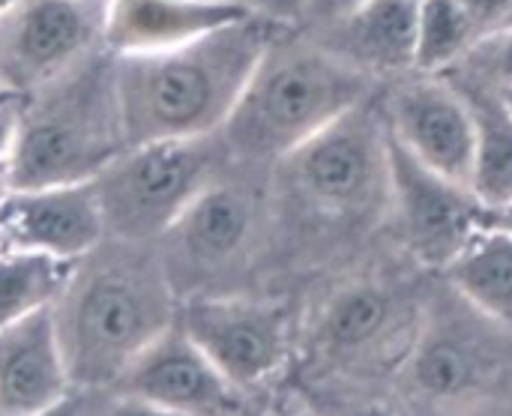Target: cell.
Listing matches in <instances>:
<instances>
[{
	"instance_id": "1",
	"label": "cell",
	"mask_w": 512,
	"mask_h": 416,
	"mask_svg": "<svg viewBox=\"0 0 512 416\" xmlns=\"http://www.w3.org/2000/svg\"><path fill=\"white\" fill-rule=\"evenodd\" d=\"M285 27L294 24L246 12L186 45L114 57L126 147L219 135L261 54Z\"/></svg>"
},
{
	"instance_id": "2",
	"label": "cell",
	"mask_w": 512,
	"mask_h": 416,
	"mask_svg": "<svg viewBox=\"0 0 512 416\" xmlns=\"http://www.w3.org/2000/svg\"><path fill=\"white\" fill-rule=\"evenodd\" d=\"M54 324L69 381L108 384L174 321V285L147 243L105 237L78 258L60 297Z\"/></svg>"
},
{
	"instance_id": "3",
	"label": "cell",
	"mask_w": 512,
	"mask_h": 416,
	"mask_svg": "<svg viewBox=\"0 0 512 416\" xmlns=\"http://www.w3.org/2000/svg\"><path fill=\"white\" fill-rule=\"evenodd\" d=\"M378 87V78L309 30L285 27L261 54L219 138L237 162L285 159Z\"/></svg>"
},
{
	"instance_id": "4",
	"label": "cell",
	"mask_w": 512,
	"mask_h": 416,
	"mask_svg": "<svg viewBox=\"0 0 512 416\" xmlns=\"http://www.w3.org/2000/svg\"><path fill=\"white\" fill-rule=\"evenodd\" d=\"M123 150L117 60L99 48L60 78L21 96L9 189L87 183Z\"/></svg>"
},
{
	"instance_id": "5",
	"label": "cell",
	"mask_w": 512,
	"mask_h": 416,
	"mask_svg": "<svg viewBox=\"0 0 512 416\" xmlns=\"http://www.w3.org/2000/svg\"><path fill=\"white\" fill-rule=\"evenodd\" d=\"M228 159L219 135L126 147L93 177L105 237L156 243Z\"/></svg>"
},
{
	"instance_id": "6",
	"label": "cell",
	"mask_w": 512,
	"mask_h": 416,
	"mask_svg": "<svg viewBox=\"0 0 512 416\" xmlns=\"http://www.w3.org/2000/svg\"><path fill=\"white\" fill-rule=\"evenodd\" d=\"M105 0H18L0 18L3 90L27 96L102 48Z\"/></svg>"
},
{
	"instance_id": "7",
	"label": "cell",
	"mask_w": 512,
	"mask_h": 416,
	"mask_svg": "<svg viewBox=\"0 0 512 416\" xmlns=\"http://www.w3.org/2000/svg\"><path fill=\"white\" fill-rule=\"evenodd\" d=\"M291 165L294 183L324 207H357L381 183H390L387 117L381 99H366L312 141L279 159Z\"/></svg>"
},
{
	"instance_id": "8",
	"label": "cell",
	"mask_w": 512,
	"mask_h": 416,
	"mask_svg": "<svg viewBox=\"0 0 512 416\" xmlns=\"http://www.w3.org/2000/svg\"><path fill=\"white\" fill-rule=\"evenodd\" d=\"M390 135L435 174L471 189L474 117L447 75H405L381 102Z\"/></svg>"
},
{
	"instance_id": "9",
	"label": "cell",
	"mask_w": 512,
	"mask_h": 416,
	"mask_svg": "<svg viewBox=\"0 0 512 416\" xmlns=\"http://www.w3.org/2000/svg\"><path fill=\"white\" fill-rule=\"evenodd\" d=\"M390 192L411 249L429 264H450L483 228V204L471 189L435 174L387 129Z\"/></svg>"
},
{
	"instance_id": "10",
	"label": "cell",
	"mask_w": 512,
	"mask_h": 416,
	"mask_svg": "<svg viewBox=\"0 0 512 416\" xmlns=\"http://www.w3.org/2000/svg\"><path fill=\"white\" fill-rule=\"evenodd\" d=\"M0 237L9 249L45 252L63 261L90 255L105 240L93 180L9 189L0 198Z\"/></svg>"
},
{
	"instance_id": "11",
	"label": "cell",
	"mask_w": 512,
	"mask_h": 416,
	"mask_svg": "<svg viewBox=\"0 0 512 416\" xmlns=\"http://www.w3.org/2000/svg\"><path fill=\"white\" fill-rule=\"evenodd\" d=\"M129 399L174 416H225L234 408L231 381L174 321L117 378Z\"/></svg>"
},
{
	"instance_id": "12",
	"label": "cell",
	"mask_w": 512,
	"mask_h": 416,
	"mask_svg": "<svg viewBox=\"0 0 512 416\" xmlns=\"http://www.w3.org/2000/svg\"><path fill=\"white\" fill-rule=\"evenodd\" d=\"M177 324L231 384L264 378L282 354V315L261 303L198 297Z\"/></svg>"
},
{
	"instance_id": "13",
	"label": "cell",
	"mask_w": 512,
	"mask_h": 416,
	"mask_svg": "<svg viewBox=\"0 0 512 416\" xmlns=\"http://www.w3.org/2000/svg\"><path fill=\"white\" fill-rule=\"evenodd\" d=\"M66 387L69 372L51 306L0 327V416L51 414Z\"/></svg>"
},
{
	"instance_id": "14",
	"label": "cell",
	"mask_w": 512,
	"mask_h": 416,
	"mask_svg": "<svg viewBox=\"0 0 512 416\" xmlns=\"http://www.w3.org/2000/svg\"><path fill=\"white\" fill-rule=\"evenodd\" d=\"M234 0H105L102 48L114 57L159 54L243 18Z\"/></svg>"
},
{
	"instance_id": "15",
	"label": "cell",
	"mask_w": 512,
	"mask_h": 416,
	"mask_svg": "<svg viewBox=\"0 0 512 416\" xmlns=\"http://www.w3.org/2000/svg\"><path fill=\"white\" fill-rule=\"evenodd\" d=\"M420 0H366L339 24L318 30L327 48L372 78L414 75Z\"/></svg>"
},
{
	"instance_id": "16",
	"label": "cell",
	"mask_w": 512,
	"mask_h": 416,
	"mask_svg": "<svg viewBox=\"0 0 512 416\" xmlns=\"http://www.w3.org/2000/svg\"><path fill=\"white\" fill-rule=\"evenodd\" d=\"M219 174L198 192V198L186 207V213L159 237L171 249V255L165 258L180 264L183 273L222 267L243 249L249 237L252 201L240 186L219 180Z\"/></svg>"
},
{
	"instance_id": "17",
	"label": "cell",
	"mask_w": 512,
	"mask_h": 416,
	"mask_svg": "<svg viewBox=\"0 0 512 416\" xmlns=\"http://www.w3.org/2000/svg\"><path fill=\"white\" fill-rule=\"evenodd\" d=\"M450 78V75H447ZM468 99L474 117V174L471 192L483 210L512 204V114L495 90L450 78Z\"/></svg>"
},
{
	"instance_id": "18",
	"label": "cell",
	"mask_w": 512,
	"mask_h": 416,
	"mask_svg": "<svg viewBox=\"0 0 512 416\" xmlns=\"http://www.w3.org/2000/svg\"><path fill=\"white\" fill-rule=\"evenodd\" d=\"M453 285L483 312L512 315V237L480 228L447 264Z\"/></svg>"
},
{
	"instance_id": "19",
	"label": "cell",
	"mask_w": 512,
	"mask_h": 416,
	"mask_svg": "<svg viewBox=\"0 0 512 416\" xmlns=\"http://www.w3.org/2000/svg\"><path fill=\"white\" fill-rule=\"evenodd\" d=\"M72 267L75 261H63L45 252H0V327L54 306Z\"/></svg>"
},
{
	"instance_id": "20",
	"label": "cell",
	"mask_w": 512,
	"mask_h": 416,
	"mask_svg": "<svg viewBox=\"0 0 512 416\" xmlns=\"http://www.w3.org/2000/svg\"><path fill=\"white\" fill-rule=\"evenodd\" d=\"M480 39L477 27L459 6V0H420L417 18V75H444L450 72L468 48Z\"/></svg>"
},
{
	"instance_id": "21",
	"label": "cell",
	"mask_w": 512,
	"mask_h": 416,
	"mask_svg": "<svg viewBox=\"0 0 512 416\" xmlns=\"http://www.w3.org/2000/svg\"><path fill=\"white\" fill-rule=\"evenodd\" d=\"M450 78H462L489 90H504L512 87V24H504L486 36H480L468 54L444 72Z\"/></svg>"
},
{
	"instance_id": "22",
	"label": "cell",
	"mask_w": 512,
	"mask_h": 416,
	"mask_svg": "<svg viewBox=\"0 0 512 416\" xmlns=\"http://www.w3.org/2000/svg\"><path fill=\"white\" fill-rule=\"evenodd\" d=\"M387 321V300L378 291H351L327 315V333L336 345H363Z\"/></svg>"
},
{
	"instance_id": "23",
	"label": "cell",
	"mask_w": 512,
	"mask_h": 416,
	"mask_svg": "<svg viewBox=\"0 0 512 416\" xmlns=\"http://www.w3.org/2000/svg\"><path fill=\"white\" fill-rule=\"evenodd\" d=\"M474 363L471 357L453 342L429 345L417 360V381L435 396H453L471 381Z\"/></svg>"
},
{
	"instance_id": "24",
	"label": "cell",
	"mask_w": 512,
	"mask_h": 416,
	"mask_svg": "<svg viewBox=\"0 0 512 416\" xmlns=\"http://www.w3.org/2000/svg\"><path fill=\"white\" fill-rule=\"evenodd\" d=\"M366 0H306L303 3V15H300V24L303 30H327L333 24H339L345 15H351L357 6H363Z\"/></svg>"
},
{
	"instance_id": "25",
	"label": "cell",
	"mask_w": 512,
	"mask_h": 416,
	"mask_svg": "<svg viewBox=\"0 0 512 416\" xmlns=\"http://www.w3.org/2000/svg\"><path fill=\"white\" fill-rule=\"evenodd\" d=\"M459 6L465 9L480 36L512 21V0H459Z\"/></svg>"
},
{
	"instance_id": "26",
	"label": "cell",
	"mask_w": 512,
	"mask_h": 416,
	"mask_svg": "<svg viewBox=\"0 0 512 416\" xmlns=\"http://www.w3.org/2000/svg\"><path fill=\"white\" fill-rule=\"evenodd\" d=\"M18 117H21V96L3 93L0 96V162H9L15 138H18Z\"/></svg>"
},
{
	"instance_id": "27",
	"label": "cell",
	"mask_w": 512,
	"mask_h": 416,
	"mask_svg": "<svg viewBox=\"0 0 512 416\" xmlns=\"http://www.w3.org/2000/svg\"><path fill=\"white\" fill-rule=\"evenodd\" d=\"M303 3L306 0H243V6L255 15H264L270 21H279V24H300V15H303Z\"/></svg>"
},
{
	"instance_id": "28",
	"label": "cell",
	"mask_w": 512,
	"mask_h": 416,
	"mask_svg": "<svg viewBox=\"0 0 512 416\" xmlns=\"http://www.w3.org/2000/svg\"><path fill=\"white\" fill-rule=\"evenodd\" d=\"M483 228H495V231H504V234H510L512 237V204L498 207V210H486Z\"/></svg>"
},
{
	"instance_id": "29",
	"label": "cell",
	"mask_w": 512,
	"mask_h": 416,
	"mask_svg": "<svg viewBox=\"0 0 512 416\" xmlns=\"http://www.w3.org/2000/svg\"><path fill=\"white\" fill-rule=\"evenodd\" d=\"M117 416H174V414H168V411H162V408H156V405H147V402H141V399H129V402H126V408H123Z\"/></svg>"
},
{
	"instance_id": "30",
	"label": "cell",
	"mask_w": 512,
	"mask_h": 416,
	"mask_svg": "<svg viewBox=\"0 0 512 416\" xmlns=\"http://www.w3.org/2000/svg\"><path fill=\"white\" fill-rule=\"evenodd\" d=\"M495 93H498V99L504 102V108H507V111H510V114H512V87H504V90H495Z\"/></svg>"
},
{
	"instance_id": "31",
	"label": "cell",
	"mask_w": 512,
	"mask_h": 416,
	"mask_svg": "<svg viewBox=\"0 0 512 416\" xmlns=\"http://www.w3.org/2000/svg\"><path fill=\"white\" fill-rule=\"evenodd\" d=\"M15 3H18V0H0V18H6V15L12 12Z\"/></svg>"
},
{
	"instance_id": "32",
	"label": "cell",
	"mask_w": 512,
	"mask_h": 416,
	"mask_svg": "<svg viewBox=\"0 0 512 416\" xmlns=\"http://www.w3.org/2000/svg\"><path fill=\"white\" fill-rule=\"evenodd\" d=\"M3 93H6V90H3V78H0V96H3Z\"/></svg>"
},
{
	"instance_id": "33",
	"label": "cell",
	"mask_w": 512,
	"mask_h": 416,
	"mask_svg": "<svg viewBox=\"0 0 512 416\" xmlns=\"http://www.w3.org/2000/svg\"><path fill=\"white\" fill-rule=\"evenodd\" d=\"M363 416H384V414H363Z\"/></svg>"
},
{
	"instance_id": "34",
	"label": "cell",
	"mask_w": 512,
	"mask_h": 416,
	"mask_svg": "<svg viewBox=\"0 0 512 416\" xmlns=\"http://www.w3.org/2000/svg\"><path fill=\"white\" fill-rule=\"evenodd\" d=\"M234 3H243V0H234Z\"/></svg>"
},
{
	"instance_id": "35",
	"label": "cell",
	"mask_w": 512,
	"mask_h": 416,
	"mask_svg": "<svg viewBox=\"0 0 512 416\" xmlns=\"http://www.w3.org/2000/svg\"><path fill=\"white\" fill-rule=\"evenodd\" d=\"M42 416H48V414H42Z\"/></svg>"
},
{
	"instance_id": "36",
	"label": "cell",
	"mask_w": 512,
	"mask_h": 416,
	"mask_svg": "<svg viewBox=\"0 0 512 416\" xmlns=\"http://www.w3.org/2000/svg\"><path fill=\"white\" fill-rule=\"evenodd\" d=\"M510 24H512V21H510Z\"/></svg>"
}]
</instances>
